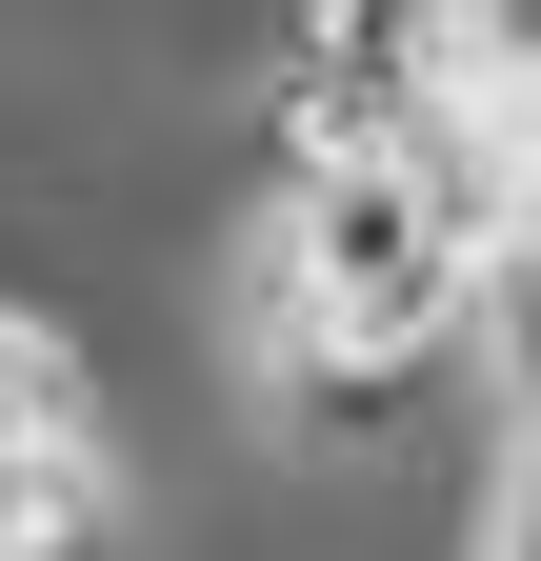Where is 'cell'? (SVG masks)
<instances>
[{"label":"cell","instance_id":"6da1fadb","mask_svg":"<svg viewBox=\"0 0 541 561\" xmlns=\"http://www.w3.org/2000/svg\"><path fill=\"white\" fill-rule=\"evenodd\" d=\"M81 421H101L81 401V341H60L41 301H0V442H81Z\"/></svg>","mask_w":541,"mask_h":561}]
</instances>
